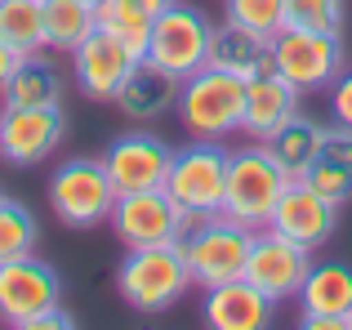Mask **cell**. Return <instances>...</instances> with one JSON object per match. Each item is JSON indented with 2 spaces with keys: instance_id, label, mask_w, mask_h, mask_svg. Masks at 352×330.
<instances>
[{
  "instance_id": "cell-32",
  "label": "cell",
  "mask_w": 352,
  "mask_h": 330,
  "mask_svg": "<svg viewBox=\"0 0 352 330\" xmlns=\"http://www.w3.org/2000/svg\"><path fill=\"white\" fill-rule=\"evenodd\" d=\"M303 330H348L352 317H299Z\"/></svg>"
},
{
  "instance_id": "cell-7",
  "label": "cell",
  "mask_w": 352,
  "mask_h": 330,
  "mask_svg": "<svg viewBox=\"0 0 352 330\" xmlns=\"http://www.w3.org/2000/svg\"><path fill=\"white\" fill-rule=\"evenodd\" d=\"M267 67L281 72L294 89H321L335 85V76L344 72V45L339 32H303V27H281L267 41Z\"/></svg>"
},
{
  "instance_id": "cell-10",
  "label": "cell",
  "mask_w": 352,
  "mask_h": 330,
  "mask_svg": "<svg viewBox=\"0 0 352 330\" xmlns=\"http://www.w3.org/2000/svg\"><path fill=\"white\" fill-rule=\"evenodd\" d=\"M67 134V116L63 103L45 107H0V161L32 170L45 157H54Z\"/></svg>"
},
{
  "instance_id": "cell-8",
  "label": "cell",
  "mask_w": 352,
  "mask_h": 330,
  "mask_svg": "<svg viewBox=\"0 0 352 330\" xmlns=\"http://www.w3.org/2000/svg\"><path fill=\"white\" fill-rule=\"evenodd\" d=\"M210 18L201 14V9L183 5V0H174L170 9H161V14L152 18V36H147V54L143 58H152L156 67H165L170 76H192V72L206 67V50H210Z\"/></svg>"
},
{
  "instance_id": "cell-20",
  "label": "cell",
  "mask_w": 352,
  "mask_h": 330,
  "mask_svg": "<svg viewBox=\"0 0 352 330\" xmlns=\"http://www.w3.org/2000/svg\"><path fill=\"white\" fill-rule=\"evenodd\" d=\"M267 41H272V36H258V32H250V27L223 23V27L210 32L206 67H219V72H228V76L250 80L254 72L267 67Z\"/></svg>"
},
{
  "instance_id": "cell-16",
  "label": "cell",
  "mask_w": 352,
  "mask_h": 330,
  "mask_svg": "<svg viewBox=\"0 0 352 330\" xmlns=\"http://www.w3.org/2000/svg\"><path fill=\"white\" fill-rule=\"evenodd\" d=\"M299 98H303V89H294L281 72H272V67L254 72V76L245 80V116H241V130L263 143L267 134L281 130V125L299 112Z\"/></svg>"
},
{
  "instance_id": "cell-35",
  "label": "cell",
  "mask_w": 352,
  "mask_h": 330,
  "mask_svg": "<svg viewBox=\"0 0 352 330\" xmlns=\"http://www.w3.org/2000/svg\"><path fill=\"white\" fill-rule=\"evenodd\" d=\"M94 5H98V0H94Z\"/></svg>"
},
{
  "instance_id": "cell-31",
  "label": "cell",
  "mask_w": 352,
  "mask_h": 330,
  "mask_svg": "<svg viewBox=\"0 0 352 330\" xmlns=\"http://www.w3.org/2000/svg\"><path fill=\"white\" fill-rule=\"evenodd\" d=\"M76 322H72V313H63V304H54V308H45V313H36V317H27L18 330H72Z\"/></svg>"
},
{
  "instance_id": "cell-17",
  "label": "cell",
  "mask_w": 352,
  "mask_h": 330,
  "mask_svg": "<svg viewBox=\"0 0 352 330\" xmlns=\"http://www.w3.org/2000/svg\"><path fill=\"white\" fill-rule=\"evenodd\" d=\"M272 299L258 286H250L245 277L219 281L206 290V326L214 330H263L272 326Z\"/></svg>"
},
{
  "instance_id": "cell-29",
  "label": "cell",
  "mask_w": 352,
  "mask_h": 330,
  "mask_svg": "<svg viewBox=\"0 0 352 330\" xmlns=\"http://www.w3.org/2000/svg\"><path fill=\"white\" fill-rule=\"evenodd\" d=\"M228 23L250 27L258 36H276L285 27V0H228Z\"/></svg>"
},
{
  "instance_id": "cell-11",
  "label": "cell",
  "mask_w": 352,
  "mask_h": 330,
  "mask_svg": "<svg viewBox=\"0 0 352 330\" xmlns=\"http://www.w3.org/2000/svg\"><path fill=\"white\" fill-rule=\"evenodd\" d=\"M312 268V250H303L299 241L272 232V228H258L254 245H250L245 259V281L258 286L272 304H285V299H299V286Z\"/></svg>"
},
{
  "instance_id": "cell-27",
  "label": "cell",
  "mask_w": 352,
  "mask_h": 330,
  "mask_svg": "<svg viewBox=\"0 0 352 330\" xmlns=\"http://www.w3.org/2000/svg\"><path fill=\"white\" fill-rule=\"evenodd\" d=\"M36 250V219L23 201L0 197V263Z\"/></svg>"
},
{
  "instance_id": "cell-1",
  "label": "cell",
  "mask_w": 352,
  "mask_h": 330,
  "mask_svg": "<svg viewBox=\"0 0 352 330\" xmlns=\"http://www.w3.org/2000/svg\"><path fill=\"white\" fill-rule=\"evenodd\" d=\"M188 286H192V272L179 241L138 245L116 268V290L134 313H165L170 304H179L188 295Z\"/></svg>"
},
{
  "instance_id": "cell-24",
  "label": "cell",
  "mask_w": 352,
  "mask_h": 330,
  "mask_svg": "<svg viewBox=\"0 0 352 330\" xmlns=\"http://www.w3.org/2000/svg\"><path fill=\"white\" fill-rule=\"evenodd\" d=\"M41 18H45V50L58 54H72L98 27L94 0H41Z\"/></svg>"
},
{
  "instance_id": "cell-30",
  "label": "cell",
  "mask_w": 352,
  "mask_h": 330,
  "mask_svg": "<svg viewBox=\"0 0 352 330\" xmlns=\"http://www.w3.org/2000/svg\"><path fill=\"white\" fill-rule=\"evenodd\" d=\"M330 107H335V121L352 130V72H339L335 85H330Z\"/></svg>"
},
{
  "instance_id": "cell-13",
  "label": "cell",
  "mask_w": 352,
  "mask_h": 330,
  "mask_svg": "<svg viewBox=\"0 0 352 330\" xmlns=\"http://www.w3.org/2000/svg\"><path fill=\"white\" fill-rule=\"evenodd\" d=\"M134 63H138V54L129 50V45H120L112 32L94 27V32L72 50V76H76V85H80L85 98H94V103H112Z\"/></svg>"
},
{
  "instance_id": "cell-12",
  "label": "cell",
  "mask_w": 352,
  "mask_h": 330,
  "mask_svg": "<svg viewBox=\"0 0 352 330\" xmlns=\"http://www.w3.org/2000/svg\"><path fill=\"white\" fill-rule=\"evenodd\" d=\"M335 223H339V206L330 197H321V192L312 188V183H303V179L285 183L281 197H276V206H272V219H267L272 232L299 241L303 250L326 245L330 236H335Z\"/></svg>"
},
{
  "instance_id": "cell-14",
  "label": "cell",
  "mask_w": 352,
  "mask_h": 330,
  "mask_svg": "<svg viewBox=\"0 0 352 330\" xmlns=\"http://www.w3.org/2000/svg\"><path fill=\"white\" fill-rule=\"evenodd\" d=\"M63 299V281L36 254H18V259L0 263V317L14 326H23L27 317L45 313Z\"/></svg>"
},
{
  "instance_id": "cell-2",
  "label": "cell",
  "mask_w": 352,
  "mask_h": 330,
  "mask_svg": "<svg viewBox=\"0 0 352 330\" xmlns=\"http://www.w3.org/2000/svg\"><path fill=\"white\" fill-rule=\"evenodd\" d=\"M183 259H188L192 286H219V281L245 277V259L254 245V228L236 223L228 214H206V219H188L179 236Z\"/></svg>"
},
{
  "instance_id": "cell-19",
  "label": "cell",
  "mask_w": 352,
  "mask_h": 330,
  "mask_svg": "<svg viewBox=\"0 0 352 330\" xmlns=\"http://www.w3.org/2000/svg\"><path fill=\"white\" fill-rule=\"evenodd\" d=\"M303 183H312V188H317L321 197H330L335 206H348L352 201V130L348 125L335 121L321 134V148H317V157H312L308 174H303Z\"/></svg>"
},
{
  "instance_id": "cell-5",
  "label": "cell",
  "mask_w": 352,
  "mask_h": 330,
  "mask_svg": "<svg viewBox=\"0 0 352 330\" xmlns=\"http://www.w3.org/2000/svg\"><path fill=\"white\" fill-rule=\"evenodd\" d=\"M116 206V183L103 157H72L50 174V210L67 228H98Z\"/></svg>"
},
{
  "instance_id": "cell-15",
  "label": "cell",
  "mask_w": 352,
  "mask_h": 330,
  "mask_svg": "<svg viewBox=\"0 0 352 330\" xmlns=\"http://www.w3.org/2000/svg\"><path fill=\"white\" fill-rule=\"evenodd\" d=\"M170 143L156 139L147 130H129L120 139L107 143L103 152V165L116 183V197L120 192H147V188H165V174H170Z\"/></svg>"
},
{
  "instance_id": "cell-18",
  "label": "cell",
  "mask_w": 352,
  "mask_h": 330,
  "mask_svg": "<svg viewBox=\"0 0 352 330\" xmlns=\"http://www.w3.org/2000/svg\"><path fill=\"white\" fill-rule=\"evenodd\" d=\"M112 103L129 116V121H156V116H165L174 103H179V76H170L165 67H156L152 58H138L134 67H129L125 85L116 89Z\"/></svg>"
},
{
  "instance_id": "cell-25",
  "label": "cell",
  "mask_w": 352,
  "mask_h": 330,
  "mask_svg": "<svg viewBox=\"0 0 352 330\" xmlns=\"http://www.w3.org/2000/svg\"><path fill=\"white\" fill-rule=\"evenodd\" d=\"M0 41L14 54H41L45 50L41 0H0Z\"/></svg>"
},
{
  "instance_id": "cell-22",
  "label": "cell",
  "mask_w": 352,
  "mask_h": 330,
  "mask_svg": "<svg viewBox=\"0 0 352 330\" xmlns=\"http://www.w3.org/2000/svg\"><path fill=\"white\" fill-rule=\"evenodd\" d=\"M321 134H326V125H317V121H308V116L294 112L281 130L267 134L263 148H267V157L281 165L285 179H303L308 165H312V157H317V148H321Z\"/></svg>"
},
{
  "instance_id": "cell-23",
  "label": "cell",
  "mask_w": 352,
  "mask_h": 330,
  "mask_svg": "<svg viewBox=\"0 0 352 330\" xmlns=\"http://www.w3.org/2000/svg\"><path fill=\"white\" fill-rule=\"evenodd\" d=\"M63 98V80L41 54H23L18 67L9 72L5 89H0V103L5 107H45Z\"/></svg>"
},
{
  "instance_id": "cell-28",
  "label": "cell",
  "mask_w": 352,
  "mask_h": 330,
  "mask_svg": "<svg viewBox=\"0 0 352 330\" xmlns=\"http://www.w3.org/2000/svg\"><path fill=\"white\" fill-rule=\"evenodd\" d=\"M285 27L339 32L344 27V0H285Z\"/></svg>"
},
{
  "instance_id": "cell-26",
  "label": "cell",
  "mask_w": 352,
  "mask_h": 330,
  "mask_svg": "<svg viewBox=\"0 0 352 330\" xmlns=\"http://www.w3.org/2000/svg\"><path fill=\"white\" fill-rule=\"evenodd\" d=\"M98 14V27L103 32H112L120 45H129V50L143 58L147 54V36H152V18L143 14V9H134L129 0H98L94 5Z\"/></svg>"
},
{
  "instance_id": "cell-6",
  "label": "cell",
  "mask_w": 352,
  "mask_h": 330,
  "mask_svg": "<svg viewBox=\"0 0 352 330\" xmlns=\"http://www.w3.org/2000/svg\"><path fill=\"white\" fill-rule=\"evenodd\" d=\"M285 183L290 179L281 174V165L267 157L263 143L245 148V152H232L228 157V188H223V210L219 214H228V219H236V223L258 232V228H267L272 206H276Z\"/></svg>"
},
{
  "instance_id": "cell-3",
  "label": "cell",
  "mask_w": 352,
  "mask_h": 330,
  "mask_svg": "<svg viewBox=\"0 0 352 330\" xmlns=\"http://www.w3.org/2000/svg\"><path fill=\"white\" fill-rule=\"evenodd\" d=\"M174 112L192 139H228L241 130V116H245V80L219 67H201L179 80Z\"/></svg>"
},
{
  "instance_id": "cell-4",
  "label": "cell",
  "mask_w": 352,
  "mask_h": 330,
  "mask_svg": "<svg viewBox=\"0 0 352 330\" xmlns=\"http://www.w3.org/2000/svg\"><path fill=\"white\" fill-rule=\"evenodd\" d=\"M228 157L232 152L219 139H197L188 148L174 152L170 174H165V192L188 219H206L223 210V188H228Z\"/></svg>"
},
{
  "instance_id": "cell-33",
  "label": "cell",
  "mask_w": 352,
  "mask_h": 330,
  "mask_svg": "<svg viewBox=\"0 0 352 330\" xmlns=\"http://www.w3.org/2000/svg\"><path fill=\"white\" fill-rule=\"evenodd\" d=\"M18 58H23V54H14V50H9V45H5V41H0V89H5L9 72L18 67Z\"/></svg>"
},
{
  "instance_id": "cell-21",
  "label": "cell",
  "mask_w": 352,
  "mask_h": 330,
  "mask_svg": "<svg viewBox=\"0 0 352 330\" xmlns=\"http://www.w3.org/2000/svg\"><path fill=\"white\" fill-rule=\"evenodd\" d=\"M303 317H352V268L348 263H312L299 286Z\"/></svg>"
},
{
  "instance_id": "cell-9",
  "label": "cell",
  "mask_w": 352,
  "mask_h": 330,
  "mask_svg": "<svg viewBox=\"0 0 352 330\" xmlns=\"http://www.w3.org/2000/svg\"><path fill=\"white\" fill-rule=\"evenodd\" d=\"M107 223H112L116 241L125 250H138V245L179 241L183 228H188V214L174 206V197L165 188H147V192H120Z\"/></svg>"
},
{
  "instance_id": "cell-34",
  "label": "cell",
  "mask_w": 352,
  "mask_h": 330,
  "mask_svg": "<svg viewBox=\"0 0 352 330\" xmlns=\"http://www.w3.org/2000/svg\"><path fill=\"white\" fill-rule=\"evenodd\" d=\"M129 5H134V9H143L147 18H156V14H161V9H170L174 0H129Z\"/></svg>"
}]
</instances>
